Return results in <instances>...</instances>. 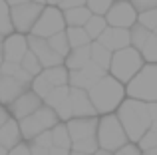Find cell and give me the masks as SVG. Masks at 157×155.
Returning a JSON list of instances; mask_svg holds the SVG:
<instances>
[{"instance_id":"cell-1","label":"cell","mask_w":157,"mask_h":155,"mask_svg":"<svg viewBox=\"0 0 157 155\" xmlns=\"http://www.w3.org/2000/svg\"><path fill=\"white\" fill-rule=\"evenodd\" d=\"M149 104V101H147ZM145 101H137L131 97H123V101L115 109V117H117L119 125L123 127L129 143H135L147 129L157 121L151 117L149 105Z\"/></svg>"},{"instance_id":"cell-2","label":"cell","mask_w":157,"mask_h":155,"mask_svg":"<svg viewBox=\"0 0 157 155\" xmlns=\"http://www.w3.org/2000/svg\"><path fill=\"white\" fill-rule=\"evenodd\" d=\"M88 97L98 115H105V113H113L117 109V105L123 101L125 88H123L121 81L105 74L88 89Z\"/></svg>"},{"instance_id":"cell-3","label":"cell","mask_w":157,"mask_h":155,"mask_svg":"<svg viewBox=\"0 0 157 155\" xmlns=\"http://www.w3.org/2000/svg\"><path fill=\"white\" fill-rule=\"evenodd\" d=\"M125 97L137 101H157V66L155 64H143L125 85Z\"/></svg>"},{"instance_id":"cell-4","label":"cell","mask_w":157,"mask_h":155,"mask_svg":"<svg viewBox=\"0 0 157 155\" xmlns=\"http://www.w3.org/2000/svg\"><path fill=\"white\" fill-rule=\"evenodd\" d=\"M143 64H145V62H143L141 54H139L135 48L127 46V48H123V50L111 52V60H109L107 74L125 85L131 78L141 70Z\"/></svg>"},{"instance_id":"cell-5","label":"cell","mask_w":157,"mask_h":155,"mask_svg":"<svg viewBox=\"0 0 157 155\" xmlns=\"http://www.w3.org/2000/svg\"><path fill=\"white\" fill-rule=\"evenodd\" d=\"M96 141L98 149L113 153L121 145L127 143V135L123 127L119 125L115 113H105V115L98 117V129H96Z\"/></svg>"},{"instance_id":"cell-6","label":"cell","mask_w":157,"mask_h":155,"mask_svg":"<svg viewBox=\"0 0 157 155\" xmlns=\"http://www.w3.org/2000/svg\"><path fill=\"white\" fill-rule=\"evenodd\" d=\"M58 121H60V119L56 117V113H54L48 105L42 104L38 109H36V112H32L30 115H26L24 119L18 121L20 135H22L24 141H30V139H34L38 133L52 129Z\"/></svg>"},{"instance_id":"cell-7","label":"cell","mask_w":157,"mask_h":155,"mask_svg":"<svg viewBox=\"0 0 157 155\" xmlns=\"http://www.w3.org/2000/svg\"><path fill=\"white\" fill-rule=\"evenodd\" d=\"M62 30H66L62 10L58 6H44L42 12H40V16H38V20H36L34 26H32L30 34L48 40L50 36H54L56 32H62Z\"/></svg>"},{"instance_id":"cell-8","label":"cell","mask_w":157,"mask_h":155,"mask_svg":"<svg viewBox=\"0 0 157 155\" xmlns=\"http://www.w3.org/2000/svg\"><path fill=\"white\" fill-rule=\"evenodd\" d=\"M42 4H36V2H24L20 6H12L10 8V24H12V30L18 32V34H30L34 22L38 20L40 12H42Z\"/></svg>"},{"instance_id":"cell-9","label":"cell","mask_w":157,"mask_h":155,"mask_svg":"<svg viewBox=\"0 0 157 155\" xmlns=\"http://www.w3.org/2000/svg\"><path fill=\"white\" fill-rule=\"evenodd\" d=\"M105 24L111 28H131L137 22V12L127 0H113L109 10L104 14Z\"/></svg>"},{"instance_id":"cell-10","label":"cell","mask_w":157,"mask_h":155,"mask_svg":"<svg viewBox=\"0 0 157 155\" xmlns=\"http://www.w3.org/2000/svg\"><path fill=\"white\" fill-rule=\"evenodd\" d=\"M107 74L105 70H101L100 66H96L94 62H88L86 66L78 68V70H70L68 72V85L70 88H80L88 92L100 78H104Z\"/></svg>"},{"instance_id":"cell-11","label":"cell","mask_w":157,"mask_h":155,"mask_svg":"<svg viewBox=\"0 0 157 155\" xmlns=\"http://www.w3.org/2000/svg\"><path fill=\"white\" fill-rule=\"evenodd\" d=\"M26 44H28V50L38 58L40 66L44 68H54V66H62L64 64V58L58 56L56 52L48 46V42L44 38H38V36H32V34H26Z\"/></svg>"},{"instance_id":"cell-12","label":"cell","mask_w":157,"mask_h":155,"mask_svg":"<svg viewBox=\"0 0 157 155\" xmlns=\"http://www.w3.org/2000/svg\"><path fill=\"white\" fill-rule=\"evenodd\" d=\"M42 101H44V105H48V108L56 113V117L60 121L72 119V108H70V85L54 88Z\"/></svg>"},{"instance_id":"cell-13","label":"cell","mask_w":157,"mask_h":155,"mask_svg":"<svg viewBox=\"0 0 157 155\" xmlns=\"http://www.w3.org/2000/svg\"><path fill=\"white\" fill-rule=\"evenodd\" d=\"M42 104H44L42 97H38L32 89H26V92L20 93L14 101H10V104L6 105V109H8V113H10V117H14L16 121H20L26 115H30L32 112H36Z\"/></svg>"},{"instance_id":"cell-14","label":"cell","mask_w":157,"mask_h":155,"mask_svg":"<svg viewBox=\"0 0 157 155\" xmlns=\"http://www.w3.org/2000/svg\"><path fill=\"white\" fill-rule=\"evenodd\" d=\"M66 129L70 133L72 141H80V139H88V137H96V129H98V115L96 117H72V119L64 121Z\"/></svg>"},{"instance_id":"cell-15","label":"cell","mask_w":157,"mask_h":155,"mask_svg":"<svg viewBox=\"0 0 157 155\" xmlns=\"http://www.w3.org/2000/svg\"><path fill=\"white\" fill-rule=\"evenodd\" d=\"M28 52V44H26V36L12 32V34L2 38V58L4 62H20L22 56Z\"/></svg>"},{"instance_id":"cell-16","label":"cell","mask_w":157,"mask_h":155,"mask_svg":"<svg viewBox=\"0 0 157 155\" xmlns=\"http://www.w3.org/2000/svg\"><path fill=\"white\" fill-rule=\"evenodd\" d=\"M70 108H72V117H96L98 115L88 97V92L80 88H70Z\"/></svg>"},{"instance_id":"cell-17","label":"cell","mask_w":157,"mask_h":155,"mask_svg":"<svg viewBox=\"0 0 157 155\" xmlns=\"http://www.w3.org/2000/svg\"><path fill=\"white\" fill-rule=\"evenodd\" d=\"M98 42H100L104 48H107L109 52L123 50V48L129 46V30H125V28H111V26H107L105 30L100 34Z\"/></svg>"},{"instance_id":"cell-18","label":"cell","mask_w":157,"mask_h":155,"mask_svg":"<svg viewBox=\"0 0 157 155\" xmlns=\"http://www.w3.org/2000/svg\"><path fill=\"white\" fill-rule=\"evenodd\" d=\"M26 89H30V84L0 74V105L6 108L10 101H14L16 97H18L20 93H24Z\"/></svg>"},{"instance_id":"cell-19","label":"cell","mask_w":157,"mask_h":155,"mask_svg":"<svg viewBox=\"0 0 157 155\" xmlns=\"http://www.w3.org/2000/svg\"><path fill=\"white\" fill-rule=\"evenodd\" d=\"M20 141H24V139H22V135H20L18 121H16L14 117H8L2 123V127H0V145L8 151V149H12L14 145H18Z\"/></svg>"},{"instance_id":"cell-20","label":"cell","mask_w":157,"mask_h":155,"mask_svg":"<svg viewBox=\"0 0 157 155\" xmlns=\"http://www.w3.org/2000/svg\"><path fill=\"white\" fill-rule=\"evenodd\" d=\"M90 62V48L88 46H80V48H72L64 58V68L66 70H78V68L86 66Z\"/></svg>"},{"instance_id":"cell-21","label":"cell","mask_w":157,"mask_h":155,"mask_svg":"<svg viewBox=\"0 0 157 155\" xmlns=\"http://www.w3.org/2000/svg\"><path fill=\"white\" fill-rule=\"evenodd\" d=\"M40 76L44 78L48 85L54 89V88H60V85H68V70L62 66H54V68H44L40 72Z\"/></svg>"},{"instance_id":"cell-22","label":"cell","mask_w":157,"mask_h":155,"mask_svg":"<svg viewBox=\"0 0 157 155\" xmlns=\"http://www.w3.org/2000/svg\"><path fill=\"white\" fill-rule=\"evenodd\" d=\"M90 48V62H94L96 66H100L101 70L107 72V68H109V60H111V52L104 48L98 40H92V42L88 44Z\"/></svg>"},{"instance_id":"cell-23","label":"cell","mask_w":157,"mask_h":155,"mask_svg":"<svg viewBox=\"0 0 157 155\" xmlns=\"http://www.w3.org/2000/svg\"><path fill=\"white\" fill-rule=\"evenodd\" d=\"M62 16H64L66 26H72V28L80 26L82 28L92 14H90V10L86 6H78V8H70V10H62Z\"/></svg>"},{"instance_id":"cell-24","label":"cell","mask_w":157,"mask_h":155,"mask_svg":"<svg viewBox=\"0 0 157 155\" xmlns=\"http://www.w3.org/2000/svg\"><path fill=\"white\" fill-rule=\"evenodd\" d=\"M50 133H52V145L54 147H62V149L72 147V139H70V133H68V129H66L64 121H58L50 129Z\"/></svg>"},{"instance_id":"cell-25","label":"cell","mask_w":157,"mask_h":155,"mask_svg":"<svg viewBox=\"0 0 157 155\" xmlns=\"http://www.w3.org/2000/svg\"><path fill=\"white\" fill-rule=\"evenodd\" d=\"M82 28H84V32L88 34L90 40H98V38H100V34L107 28V24H105V18H104V16L92 14L88 20H86V24Z\"/></svg>"},{"instance_id":"cell-26","label":"cell","mask_w":157,"mask_h":155,"mask_svg":"<svg viewBox=\"0 0 157 155\" xmlns=\"http://www.w3.org/2000/svg\"><path fill=\"white\" fill-rule=\"evenodd\" d=\"M66 38H68V46L70 50L72 48H80V46H88L92 40L88 38V34L84 32V28H72V26H66Z\"/></svg>"},{"instance_id":"cell-27","label":"cell","mask_w":157,"mask_h":155,"mask_svg":"<svg viewBox=\"0 0 157 155\" xmlns=\"http://www.w3.org/2000/svg\"><path fill=\"white\" fill-rule=\"evenodd\" d=\"M127 30H129V46L135 48L137 52H139V48L143 46V42L149 38V34H153V32H149L147 28H143L141 24H137V22L131 28H127Z\"/></svg>"},{"instance_id":"cell-28","label":"cell","mask_w":157,"mask_h":155,"mask_svg":"<svg viewBox=\"0 0 157 155\" xmlns=\"http://www.w3.org/2000/svg\"><path fill=\"white\" fill-rule=\"evenodd\" d=\"M46 42H48V46H50L58 56H62V58H66V54L70 52L68 38H66V32H64V30H62V32H56V34L50 36Z\"/></svg>"},{"instance_id":"cell-29","label":"cell","mask_w":157,"mask_h":155,"mask_svg":"<svg viewBox=\"0 0 157 155\" xmlns=\"http://www.w3.org/2000/svg\"><path fill=\"white\" fill-rule=\"evenodd\" d=\"M139 151H149V149H157V123H153L137 141H135Z\"/></svg>"},{"instance_id":"cell-30","label":"cell","mask_w":157,"mask_h":155,"mask_svg":"<svg viewBox=\"0 0 157 155\" xmlns=\"http://www.w3.org/2000/svg\"><path fill=\"white\" fill-rule=\"evenodd\" d=\"M139 54H141L143 62L155 64V60H157V36H155V32L149 34V38L143 42V46L139 48Z\"/></svg>"},{"instance_id":"cell-31","label":"cell","mask_w":157,"mask_h":155,"mask_svg":"<svg viewBox=\"0 0 157 155\" xmlns=\"http://www.w3.org/2000/svg\"><path fill=\"white\" fill-rule=\"evenodd\" d=\"M18 64H20V68H22V70L26 72L28 76H32V78H34V76H38L40 72H42V66H40L38 58H36V56L32 54L30 50H28L26 54L22 56V60H20Z\"/></svg>"},{"instance_id":"cell-32","label":"cell","mask_w":157,"mask_h":155,"mask_svg":"<svg viewBox=\"0 0 157 155\" xmlns=\"http://www.w3.org/2000/svg\"><path fill=\"white\" fill-rule=\"evenodd\" d=\"M137 24H141V26L147 28L149 32H155L157 30V8L137 12Z\"/></svg>"},{"instance_id":"cell-33","label":"cell","mask_w":157,"mask_h":155,"mask_svg":"<svg viewBox=\"0 0 157 155\" xmlns=\"http://www.w3.org/2000/svg\"><path fill=\"white\" fill-rule=\"evenodd\" d=\"M12 24H10V8L4 0H0V36H8L12 34Z\"/></svg>"},{"instance_id":"cell-34","label":"cell","mask_w":157,"mask_h":155,"mask_svg":"<svg viewBox=\"0 0 157 155\" xmlns=\"http://www.w3.org/2000/svg\"><path fill=\"white\" fill-rule=\"evenodd\" d=\"M96 149H98L96 137H88V139L72 141V147H70V151H80V153H86V155H92Z\"/></svg>"},{"instance_id":"cell-35","label":"cell","mask_w":157,"mask_h":155,"mask_svg":"<svg viewBox=\"0 0 157 155\" xmlns=\"http://www.w3.org/2000/svg\"><path fill=\"white\" fill-rule=\"evenodd\" d=\"M113 4V0H86L84 6L90 10V14H96V16H104L109 6Z\"/></svg>"},{"instance_id":"cell-36","label":"cell","mask_w":157,"mask_h":155,"mask_svg":"<svg viewBox=\"0 0 157 155\" xmlns=\"http://www.w3.org/2000/svg\"><path fill=\"white\" fill-rule=\"evenodd\" d=\"M30 143H36V145H40V147H46V149L52 147V133H50V129L38 133L34 139H30Z\"/></svg>"},{"instance_id":"cell-37","label":"cell","mask_w":157,"mask_h":155,"mask_svg":"<svg viewBox=\"0 0 157 155\" xmlns=\"http://www.w3.org/2000/svg\"><path fill=\"white\" fill-rule=\"evenodd\" d=\"M129 4L135 8V12H143V10L157 8V0H129Z\"/></svg>"},{"instance_id":"cell-38","label":"cell","mask_w":157,"mask_h":155,"mask_svg":"<svg viewBox=\"0 0 157 155\" xmlns=\"http://www.w3.org/2000/svg\"><path fill=\"white\" fill-rule=\"evenodd\" d=\"M113 155H141V151L137 149L135 143H129V141H127L125 145H121L119 149H115Z\"/></svg>"},{"instance_id":"cell-39","label":"cell","mask_w":157,"mask_h":155,"mask_svg":"<svg viewBox=\"0 0 157 155\" xmlns=\"http://www.w3.org/2000/svg\"><path fill=\"white\" fill-rule=\"evenodd\" d=\"M6 155H30V147H28V141H20L18 145H14L12 149H8Z\"/></svg>"},{"instance_id":"cell-40","label":"cell","mask_w":157,"mask_h":155,"mask_svg":"<svg viewBox=\"0 0 157 155\" xmlns=\"http://www.w3.org/2000/svg\"><path fill=\"white\" fill-rule=\"evenodd\" d=\"M86 0H60L56 4L60 10H70V8H78V6H84Z\"/></svg>"},{"instance_id":"cell-41","label":"cell","mask_w":157,"mask_h":155,"mask_svg":"<svg viewBox=\"0 0 157 155\" xmlns=\"http://www.w3.org/2000/svg\"><path fill=\"white\" fill-rule=\"evenodd\" d=\"M28 147H30V155H48V149L50 147H40V145H36V143H30L28 141Z\"/></svg>"},{"instance_id":"cell-42","label":"cell","mask_w":157,"mask_h":155,"mask_svg":"<svg viewBox=\"0 0 157 155\" xmlns=\"http://www.w3.org/2000/svg\"><path fill=\"white\" fill-rule=\"evenodd\" d=\"M48 155H70V149H62V147H52L48 149Z\"/></svg>"},{"instance_id":"cell-43","label":"cell","mask_w":157,"mask_h":155,"mask_svg":"<svg viewBox=\"0 0 157 155\" xmlns=\"http://www.w3.org/2000/svg\"><path fill=\"white\" fill-rule=\"evenodd\" d=\"M10 117V113H8V109L4 108V105H0V127H2V123Z\"/></svg>"},{"instance_id":"cell-44","label":"cell","mask_w":157,"mask_h":155,"mask_svg":"<svg viewBox=\"0 0 157 155\" xmlns=\"http://www.w3.org/2000/svg\"><path fill=\"white\" fill-rule=\"evenodd\" d=\"M4 2L8 4V8H12V6H20L24 2H30V0H4Z\"/></svg>"},{"instance_id":"cell-45","label":"cell","mask_w":157,"mask_h":155,"mask_svg":"<svg viewBox=\"0 0 157 155\" xmlns=\"http://www.w3.org/2000/svg\"><path fill=\"white\" fill-rule=\"evenodd\" d=\"M92 155H113V153H109V151H104V149H96Z\"/></svg>"},{"instance_id":"cell-46","label":"cell","mask_w":157,"mask_h":155,"mask_svg":"<svg viewBox=\"0 0 157 155\" xmlns=\"http://www.w3.org/2000/svg\"><path fill=\"white\" fill-rule=\"evenodd\" d=\"M58 2H60V0H46V4H50V6H56Z\"/></svg>"},{"instance_id":"cell-47","label":"cell","mask_w":157,"mask_h":155,"mask_svg":"<svg viewBox=\"0 0 157 155\" xmlns=\"http://www.w3.org/2000/svg\"><path fill=\"white\" fill-rule=\"evenodd\" d=\"M30 2H36V4H42V6H46V0H30Z\"/></svg>"},{"instance_id":"cell-48","label":"cell","mask_w":157,"mask_h":155,"mask_svg":"<svg viewBox=\"0 0 157 155\" xmlns=\"http://www.w3.org/2000/svg\"><path fill=\"white\" fill-rule=\"evenodd\" d=\"M2 62H4V58H2V44H0V66H2Z\"/></svg>"},{"instance_id":"cell-49","label":"cell","mask_w":157,"mask_h":155,"mask_svg":"<svg viewBox=\"0 0 157 155\" xmlns=\"http://www.w3.org/2000/svg\"><path fill=\"white\" fill-rule=\"evenodd\" d=\"M70 155H86V153H80V151H70Z\"/></svg>"},{"instance_id":"cell-50","label":"cell","mask_w":157,"mask_h":155,"mask_svg":"<svg viewBox=\"0 0 157 155\" xmlns=\"http://www.w3.org/2000/svg\"><path fill=\"white\" fill-rule=\"evenodd\" d=\"M0 155H6V149H4L2 145H0Z\"/></svg>"},{"instance_id":"cell-51","label":"cell","mask_w":157,"mask_h":155,"mask_svg":"<svg viewBox=\"0 0 157 155\" xmlns=\"http://www.w3.org/2000/svg\"><path fill=\"white\" fill-rule=\"evenodd\" d=\"M0 44H2V36H0Z\"/></svg>"},{"instance_id":"cell-52","label":"cell","mask_w":157,"mask_h":155,"mask_svg":"<svg viewBox=\"0 0 157 155\" xmlns=\"http://www.w3.org/2000/svg\"><path fill=\"white\" fill-rule=\"evenodd\" d=\"M127 2H129V0H127Z\"/></svg>"}]
</instances>
